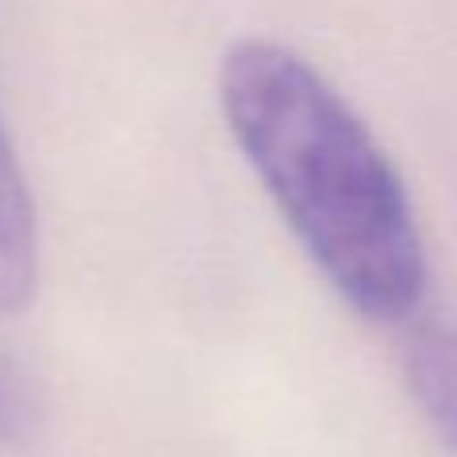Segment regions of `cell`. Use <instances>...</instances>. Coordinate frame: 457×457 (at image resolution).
Here are the masks:
<instances>
[{
  "label": "cell",
  "mask_w": 457,
  "mask_h": 457,
  "mask_svg": "<svg viewBox=\"0 0 457 457\" xmlns=\"http://www.w3.org/2000/svg\"><path fill=\"white\" fill-rule=\"evenodd\" d=\"M40 289V221L0 112V317H21Z\"/></svg>",
  "instance_id": "obj_2"
},
{
  "label": "cell",
  "mask_w": 457,
  "mask_h": 457,
  "mask_svg": "<svg viewBox=\"0 0 457 457\" xmlns=\"http://www.w3.org/2000/svg\"><path fill=\"white\" fill-rule=\"evenodd\" d=\"M405 386L442 445L457 457V329L426 321L405 341Z\"/></svg>",
  "instance_id": "obj_3"
},
{
  "label": "cell",
  "mask_w": 457,
  "mask_h": 457,
  "mask_svg": "<svg viewBox=\"0 0 457 457\" xmlns=\"http://www.w3.org/2000/svg\"><path fill=\"white\" fill-rule=\"evenodd\" d=\"M37 429V402L32 386L16 361L0 349V450H21Z\"/></svg>",
  "instance_id": "obj_4"
},
{
  "label": "cell",
  "mask_w": 457,
  "mask_h": 457,
  "mask_svg": "<svg viewBox=\"0 0 457 457\" xmlns=\"http://www.w3.org/2000/svg\"><path fill=\"white\" fill-rule=\"evenodd\" d=\"M237 153L333 293L373 325H402L429 289L413 197L357 109L297 53L241 37L217 64Z\"/></svg>",
  "instance_id": "obj_1"
}]
</instances>
